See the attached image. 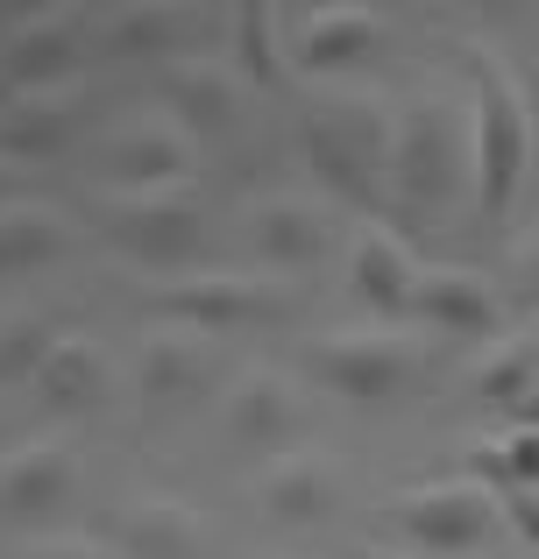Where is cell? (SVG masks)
I'll return each instance as SVG.
<instances>
[{"label": "cell", "instance_id": "1", "mask_svg": "<svg viewBox=\"0 0 539 559\" xmlns=\"http://www.w3.org/2000/svg\"><path fill=\"white\" fill-rule=\"evenodd\" d=\"M469 79H476V213L483 219H504L526 185V164H532V107L518 93L512 64H504L490 43H469Z\"/></svg>", "mask_w": 539, "mask_h": 559}, {"label": "cell", "instance_id": "2", "mask_svg": "<svg viewBox=\"0 0 539 559\" xmlns=\"http://www.w3.org/2000/svg\"><path fill=\"white\" fill-rule=\"evenodd\" d=\"M390 191L419 219H441L461 191H476V121H461L447 99H412L390 142Z\"/></svg>", "mask_w": 539, "mask_h": 559}, {"label": "cell", "instance_id": "3", "mask_svg": "<svg viewBox=\"0 0 539 559\" xmlns=\"http://www.w3.org/2000/svg\"><path fill=\"white\" fill-rule=\"evenodd\" d=\"M390 142H398V121H390L376 99H327V107L305 114V164H313V178L348 205L384 199Z\"/></svg>", "mask_w": 539, "mask_h": 559}, {"label": "cell", "instance_id": "4", "mask_svg": "<svg viewBox=\"0 0 539 559\" xmlns=\"http://www.w3.org/2000/svg\"><path fill=\"white\" fill-rule=\"evenodd\" d=\"M99 28L79 8H36L8 28L0 43V85L8 99H43V93H71L85 71V57L99 50Z\"/></svg>", "mask_w": 539, "mask_h": 559}, {"label": "cell", "instance_id": "5", "mask_svg": "<svg viewBox=\"0 0 539 559\" xmlns=\"http://www.w3.org/2000/svg\"><path fill=\"white\" fill-rule=\"evenodd\" d=\"M305 369L319 376V390L348 404H390L419 376V341L412 333H333L305 347Z\"/></svg>", "mask_w": 539, "mask_h": 559}, {"label": "cell", "instance_id": "6", "mask_svg": "<svg viewBox=\"0 0 539 559\" xmlns=\"http://www.w3.org/2000/svg\"><path fill=\"white\" fill-rule=\"evenodd\" d=\"M107 241L142 270H185L207 248V213L192 191H142L107 205Z\"/></svg>", "mask_w": 539, "mask_h": 559}, {"label": "cell", "instance_id": "7", "mask_svg": "<svg viewBox=\"0 0 539 559\" xmlns=\"http://www.w3.org/2000/svg\"><path fill=\"white\" fill-rule=\"evenodd\" d=\"M79 496V453L65 439H36L0 461V532H43Z\"/></svg>", "mask_w": 539, "mask_h": 559}, {"label": "cell", "instance_id": "8", "mask_svg": "<svg viewBox=\"0 0 539 559\" xmlns=\"http://www.w3.org/2000/svg\"><path fill=\"white\" fill-rule=\"evenodd\" d=\"M490 524H497V503L476 481H441V489H419L405 503H390V532L412 552H441V559L476 552L490 538Z\"/></svg>", "mask_w": 539, "mask_h": 559}, {"label": "cell", "instance_id": "9", "mask_svg": "<svg viewBox=\"0 0 539 559\" xmlns=\"http://www.w3.org/2000/svg\"><path fill=\"white\" fill-rule=\"evenodd\" d=\"M192 178V135L171 121H128L99 142V185L114 199H142V191H185Z\"/></svg>", "mask_w": 539, "mask_h": 559}, {"label": "cell", "instance_id": "10", "mask_svg": "<svg viewBox=\"0 0 539 559\" xmlns=\"http://www.w3.org/2000/svg\"><path fill=\"white\" fill-rule=\"evenodd\" d=\"M156 99H164V121L185 128L192 142H221L242 128V71L213 64V57H171L156 71Z\"/></svg>", "mask_w": 539, "mask_h": 559}, {"label": "cell", "instance_id": "11", "mask_svg": "<svg viewBox=\"0 0 539 559\" xmlns=\"http://www.w3.org/2000/svg\"><path fill=\"white\" fill-rule=\"evenodd\" d=\"M150 312L164 326H185V333H235V326H256V319L284 312L270 284H249V276H178L150 298Z\"/></svg>", "mask_w": 539, "mask_h": 559}, {"label": "cell", "instance_id": "12", "mask_svg": "<svg viewBox=\"0 0 539 559\" xmlns=\"http://www.w3.org/2000/svg\"><path fill=\"white\" fill-rule=\"evenodd\" d=\"M305 425V396L291 390V376L277 369H249L227 390V411H221V439L235 453H270V447H291Z\"/></svg>", "mask_w": 539, "mask_h": 559}, {"label": "cell", "instance_id": "13", "mask_svg": "<svg viewBox=\"0 0 539 559\" xmlns=\"http://www.w3.org/2000/svg\"><path fill=\"white\" fill-rule=\"evenodd\" d=\"M207 382H213V341H207V333L156 326L150 341H142V355H136V396H142L150 418H164V411L207 396Z\"/></svg>", "mask_w": 539, "mask_h": 559}, {"label": "cell", "instance_id": "14", "mask_svg": "<svg viewBox=\"0 0 539 559\" xmlns=\"http://www.w3.org/2000/svg\"><path fill=\"white\" fill-rule=\"evenodd\" d=\"M348 284H355V298L370 305V312L405 319V312L419 305L426 270H419V255H412V248H405L390 227H362V234H355V255H348Z\"/></svg>", "mask_w": 539, "mask_h": 559}, {"label": "cell", "instance_id": "15", "mask_svg": "<svg viewBox=\"0 0 539 559\" xmlns=\"http://www.w3.org/2000/svg\"><path fill=\"white\" fill-rule=\"evenodd\" d=\"M384 43V14L376 8H305L291 14V57L305 71H348L362 57H376Z\"/></svg>", "mask_w": 539, "mask_h": 559}, {"label": "cell", "instance_id": "16", "mask_svg": "<svg viewBox=\"0 0 539 559\" xmlns=\"http://www.w3.org/2000/svg\"><path fill=\"white\" fill-rule=\"evenodd\" d=\"M327 241H333V227H327V213H319L313 199L277 191V199L249 205V248L270 262V270H313V262L327 255Z\"/></svg>", "mask_w": 539, "mask_h": 559}, {"label": "cell", "instance_id": "17", "mask_svg": "<svg viewBox=\"0 0 539 559\" xmlns=\"http://www.w3.org/2000/svg\"><path fill=\"white\" fill-rule=\"evenodd\" d=\"M263 518L277 532H313V524L333 518V503H341V475H333V461H319V453H284V461L263 475Z\"/></svg>", "mask_w": 539, "mask_h": 559}, {"label": "cell", "instance_id": "18", "mask_svg": "<svg viewBox=\"0 0 539 559\" xmlns=\"http://www.w3.org/2000/svg\"><path fill=\"white\" fill-rule=\"evenodd\" d=\"M28 396H36L43 418H85V411H99V396H107V355H99V341L65 333V341L43 355Z\"/></svg>", "mask_w": 539, "mask_h": 559}, {"label": "cell", "instance_id": "19", "mask_svg": "<svg viewBox=\"0 0 539 559\" xmlns=\"http://www.w3.org/2000/svg\"><path fill=\"white\" fill-rule=\"evenodd\" d=\"M199 510H185L178 496H136L114 518V552L121 559H199Z\"/></svg>", "mask_w": 539, "mask_h": 559}, {"label": "cell", "instance_id": "20", "mask_svg": "<svg viewBox=\"0 0 539 559\" xmlns=\"http://www.w3.org/2000/svg\"><path fill=\"white\" fill-rule=\"evenodd\" d=\"M99 57H114V64H142V57H164L185 43V14L178 8H156V0H128V8H107L99 14Z\"/></svg>", "mask_w": 539, "mask_h": 559}, {"label": "cell", "instance_id": "21", "mask_svg": "<svg viewBox=\"0 0 539 559\" xmlns=\"http://www.w3.org/2000/svg\"><path fill=\"white\" fill-rule=\"evenodd\" d=\"M227 28H235V71H242V85H256V93H284L291 64H284V22H277V8L242 0V8L227 14Z\"/></svg>", "mask_w": 539, "mask_h": 559}, {"label": "cell", "instance_id": "22", "mask_svg": "<svg viewBox=\"0 0 539 559\" xmlns=\"http://www.w3.org/2000/svg\"><path fill=\"white\" fill-rule=\"evenodd\" d=\"M79 128V107L65 93L43 99H0V156H57Z\"/></svg>", "mask_w": 539, "mask_h": 559}, {"label": "cell", "instance_id": "23", "mask_svg": "<svg viewBox=\"0 0 539 559\" xmlns=\"http://www.w3.org/2000/svg\"><path fill=\"white\" fill-rule=\"evenodd\" d=\"M412 312L426 319V326H447V333H497V298H490L469 270H426Z\"/></svg>", "mask_w": 539, "mask_h": 559}, {"label": "cell", "instance_id": "24", "mask_svg": "<svg viewBox=\"0 0 539 559\" xmlns=\"http://www.w3.org/2000/svg\"><path fill=\"white\" fill-rule=\"evenodd\" d=\"M71 234L57 227V213H43V205H8L0 213V276H28L43 270V262L65 255Z\"/></svg>", "mask_w": 539, "mask_h": 559}, {"label": "cell", "instance_id": "25", "mask_svg": "<svg viewBox=\"0 0 539 559\" xmlns=\"http://www.w3.org/2000/svg\"><path fill=\"white\" fill-rule=\"evenodd\" d=\"M532 390H539V341H504L476 369V404H490V411H518Z\"/></svg>", "mask_w": 539, "mask_h": 559}, {"label": "cell", "instance_id": "26", "mask_svg": "<svg viewBox=\"0 0 539 559\" xmlns=\"http://www.w3.org/2000/svg\"><path fill=\"white\" fill-rule=\"evenodd\" d=\"M65 341V333L50 326V319H14V326H0V390H14V382H36L43 355Z\"/></svg>", "mask_w": 539, "mask_h": 559}, {"label": "cell", "instance_id": "27", "mask_svg": "<svg viewBox=\"0 0 539 559\" xmlns=\"http://www.w3.org/2000/svg\"><path fill=\"white\" fill-rule=\"evenodd\" d=\"M504 461H512V481L518 489H539V432H526V425H518L512 439H504ZM512 489V496H518Z\"/></svg>", "mask_w": 539, "mask_h": 559}, {"label": "cell", "instance_id": "28", "mask_svg": "<svg viewBox=\"0 0 539 559\" xmlns=\"http://www.w3.org/2000/svg\"><path fill=\"white\" fill-rule=\"evenodd\" d=\"M28 559H121L114 546H93V538H50V546H36Z\"/></svg>", "mask_w": 539, "mask_h": 559}, {"label": "cell", "instance_id": "29", "mask_svg": "<svg viewBox=\"0 0 539 559\" xmlns=\"http://www.w3.org/2000/svg\"><path fill=\"white\" fill-rule=\"evenodd\" d=\"M504 510H512V524L526 532V546L539 552V489H518V496H504Z\"/></svg>", "mask_w": 539, "mask_h": 559}, {"label": "cell", "instance_id": "30", "mask_svg": "<svg viewBox=\"0 0 539 559\" xmlns=\"http://www.w3.org/2000/svg\"><path fill=\"white\" fill-rule=\"evenodd\" d=\"M512 270H518V290H526V305L539 312V241L518 248V262H512Z\"/></svg>", "mask_w": 539, "mask_h": 559}, {"label": "cell", "instance_id": "31", "mask_svg": "<svg viewBox=\"0 0 539 559\" xmlns=\"http://www.w3.org/2000/svg\"><path fill=\"white\" fill-rule=\"evenodd\" d=\"M512 418H518V425H526V432H539V390H532V396H526V404H518V411H512Z\"/></svg>", "mask_w": 539, "mask_h": 559}, {"label": "cell", "instance_id": "32", "mask_svg": "<svg viewBox=\"0 0 539 559\" xmlns=\"http://www.w3.org/2000/svg\"><path fill=\"white\" fill-rule=\"evenodd\" d=\"M14 191H22V178H14V170H0V213H8V199Z\"/></svg>", "mask_w": 539, "mask_h": 559}, {"label": "cell", "instance_id": "33", "mask_svg": "<svg viewBox=\"0 0 539 559\" xmlns=\"http://www.w3.org/2000/svg\"><path fill=\"white\" fill-rule=\"evenodd\" d=\"M362 559H398V552H376V546H370V552H362Z\"/></svg>", "mask_w": 539, "mask_h": 559}]
</instances>
